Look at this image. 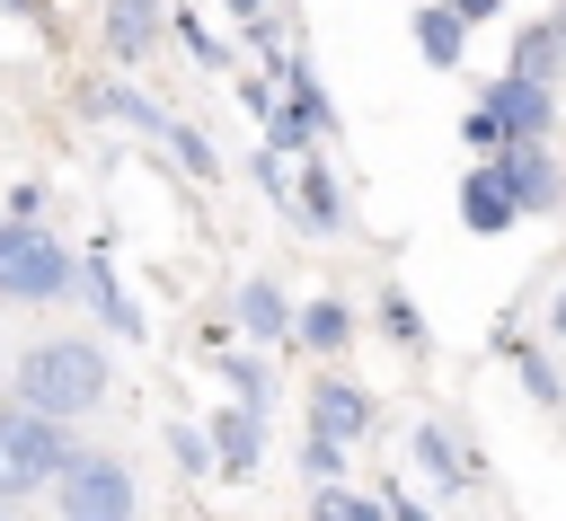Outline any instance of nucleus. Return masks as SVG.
Returning a JSON list of instances; mask_svg holds the SVG:
<instances>
[{"instance_id":"f257e3e1","label":"nucleus","mask_w":566,"mask_h":521,"mask_svg":"<svg viewBox=\"0 0 566 521\" xmlns=\"http://www.w3.org/2000/svg\"><path fill=\"white\" fill-rule=\"evenodd\" d=\"M106 389H115V371H106V353L88 336H53V344H35L18 362V406L27 415H53V424L106 406Z\"/></svg>"},{"instance_id":"2eb2a0df","label":"nucleus","mask_w":566,"mask_h":521,"mask_svg":"<svg viewBox=\"0 0 566 521\" xmlns=\"http://www.w3.org/2000/svg\"><path fill=\"white\" fill-rule=\"evenodd\" d=\"M292 336H301V344H318V353H336V344L354 336V318H345V300H310V309L292 318Z\"/></svg>"},{"instance_id":"1a4fd4ad","label":"nucleus","mask_w":566,"mask_h":521,"mask_svg":"<svg viewBox=\"0 0 566 521\" xmlns=\"http://www.w3.org/2000/svg\"><path fill=\"white\" fill-rule=\"evenodd\" d=\"M460 221H469L478 238L513 230V194H504V177H495V168H469V177H460Z\"/></svg>"},{"instance_id":"39448f33","label":"nucleus","mask_w":566,"mask_h":521,"mask_svg":"<svg viewBox=\"0 0 566 521\" xmlns=\"http://www.w3.org/2000/svg\"><path fill=\"white\" fill-rule=\"evenodd\" d=\"M478 106L495 115V132H504V141H539V132L557 124V88H539V79H513V71H504V79H495Z\"/></svg>"},{"instance_id":"4be33fe9","label":"nucleus","mask_w":566,"mask_h":521,"mask_svg":"<svg viewBox=\"0 0 566 521\" xmlns=\"http://www.w3.org/2000/svg\"><path fill=\"white\" fill-rule=\"evenodd\" d=\"M301 468H310V486H345V450H336V442H318V433L301 442Z\"/></svg>"},{"instance_id":"f3484780","label":"nucleus","mask_w":566,"mask_h":521,"mask_svg":"<svg viewBox=\"0 0 566 521\" xmlns=\"http://www.w3.org/2000/svg\"><path fill=\"white\" fill-rule=\"evenodd\" d=\"M310 521H389L371 495H354V486H318L310 495Z\"/></svg>"},{"instance_id":"5701e85b","label":"nucleus","mask_w":566,"mask_h":521,"mask_svg":"<svg viewBox=\"0 0 566 521\" xmlns=\"http://www.w3.org/2000/svg\"><path fill=\"white\" fill-rule=\"evenodd\" d=\"M380 327H389L398 344H424V318H416V300H407V291H389V300H380Z\"/></svg>"},{"instance_id":"0eeeda50","label":"nucleus","mask_w":566,"mask_h":521,"mask_svg":"<svg viewBox=\"0 0 566 521\" xmlns=\"http://www.w3.org/2000/svg\"><path fill=\"white\" fill-rule=\"evenodd\" d=\"M310 433L336 442V450L363 442V433H371V397H363L354 380H318V389H310Z\"/></svg>"},{"instance_id":"b1692460","label":"nucleus","mask_w":566,"mask_h":521,"mask_svg":"<svg viewBox=\"0 0 566 521\" xmlns=\"http://www.w3.org/2000/svg\"><path fill=\"white\" fill-rule=\"evenodd\" d=\"M460 132H469V141H486V150H504V132H495V115H486V106H478V115H460Z\"/></svg>"},{"instance_id":"7ed1b4c3","label":"nucleus","mask_w":566,"mask_h":521,"mask_svg":"<svg viewBox=\"0 0 566 521\" xmlns=\"http://www.w3.org/2000/svg\"><path fill=\"white\" fill-rule=\"evenodd\" d=\"M71 274H80V256H71L62 238H44V230H27V221H0V291H9V300H62Z\"/></svg>"},{"instance_id":"393cba45","label":"nucleus","mask_w":566,"mask_h":521,"mask_svg":"<svg viewBox=\"0 0 566 521\" xmlns=\"http://www.w3.org/2000/svg\"><path fill=\"white\" fill-rule=\"evenodd\" d=\"M177 159H186L195 177H212V141H195V132H177Z\"/></svg>"},{"instance_id":"6e6552de","label":"nucleus","mask_w":566,"mask_h":521,"mask_svg":"<svg viewBox=\"0 0 566 521\" xmlns=\"http://www.w3.org/2000/svg\"><path fill=\"white\" fill-rule=\"evenodd\" d=\"M256 459H265L256 415H248V406H221V415H212V468H221V477H256Z\"/></svg>"},{"instance_id":"9b49d317","label":"nucleus","mask_w":566,"mask_h":521,"mask_svg":"<svg viewBox=\"0 0 566 521\" xmlns=\"http://www.w3.org/2000/svg\"><path fill=\"white\" fill-rule=\"evenodd\" d=\"M318 124H327V97H318V88H310V79L292 71V106H274V115H265V132H274V150H301V141L318 132Z\"/></svg>"},{"instance_id":"ddd939ff","label":"nucleus","mask_w":566,"mask_h":521,"mask_svg":"<svg viewBox=\"0 0 566 521\" xmlns=\"http://www.w3.org/2000/svg\"><path fill=\"white\" fill-rule=\"evenodd\" d=\"M239 327H248L256 344H283V336H292V309H283V291H274V283H248V291H239Z\"/></svg>"},{"instance_id":"cd10ccee","label":"nucleus","mask_w":566,"mask_h":521,"mask_svg":"<svg viewBox=\"0 0 566 521\" xmlns=\"http://www.w3.org/2000/svg\"><path fill=\"white\" fill-rule=\"evenodd\" d=\"M548 336H557V344H566V291H557V309H548Z\"/></svg>"},{"instance_id":"f8f14e48","label":"nucleus","mask_w":566,"mask_h":521,"mask_svg":"<svg viewBox=\"0 0 566 521\" xmlns=\"http://www.w3.org/2000/svg\"><path fill=\"white\" fill-rule=\"evenodd\" d=\"M416 468H424V477H433V486H442V495H451V486H469V477H478V468H469V459H460V442H451V433H442V424H416Z\"/></svg>"},{"instance_id":"bb28decb","label":"nucleus","mask_w":566,"mask_h":521,"mask_svg":"<svg viewBox=\"0 0 566 521\" xmlns=\"http://www.w3.org/2000/svg\"><path fill=\"white\" fill-rule=\"evenodd\" d=\"M442 9H451L460 26H469V18H495V0H442Z\"/></svg>"},{"instance_id":"4468645a","label":"nucleus","mask_w":566,"mask_h":521,"mask_svg":"<svg viewBox=\"0 0 566 521\" xmlns=\"http://www.w3.org/2000/svg\"><path fill=\"white\" fill-rule=\"evenodd\" d=\"M416 44H424V62H433V71H451V62L469 53V26H460L451 9H416Z\"/></svg>"},{"instance_id":"aec40b11","label":"nucleus","mask_w":566,"mask_h":521,"mask_svg":"<svg viewBox=\"0 0 566 521\" xmlns=\"http://www.w3.org/2000/svg\"><path fill=\"white\" fill-rule=\"evenodd\" d=\"M168 459H177L186 477H212V433H195V424H168Z\"/></svg>"},{"instance_id":"20e7f679","label":"nucleus","mask_w":566,"mask_h":521,"mask_svg":"<svg viewBox=\"0 0 566 521\" xmlns=\"http://www.w3.org/2000/svg\"><path fill=\"white\" fill-rule=\"evenodd\" d=\"M53 503H62V521H133L142 512L133 468L106 459V450H71V468L53 477Z\"/></svg>"},{"instance_id":"dca6fc26","label":"nucleus","mask_w":566,"mask_h":521,"mask_svg":"<svg viewBox=\"0 0 566 521\" xmlns=\"http://www.w3.org/2000/svg\"><path fill=\"white\" fill-rule=\"evenodd\" d=\"M557 62H566V53H557V35H548V26H522V44H513V79H539V88H548V79H557Z\"/></svg>"},{"instance_id":"9d476101","label":"nucleus","mask_w":566,"mask_h":521,"mask_svg":"<svg viewBox=\"0 0 566 521\" xmlns=\"http://www.w3.org/2000/svg\"><path fill=\"white\" fill-rule=\"evenodd\" d=\"M150 44H159V0H106V53L142 62Z\"/></svg>"},{"instance_id":"c85d7f7f","label":"nucleus","mask_w":566,"mask_h":521,"mask_svg":"<svg viewBox=\"0 0 566 521\" xmlns=\"http://www.w3.org/2000/svg\"><path fill=\"white\" fill-rule=\"evenodd\" d=\"M548 35H557V53H566V9H557V18H548Z\"/></svg>"},{"instance_id":"a878e982","label":"nucleus","mask_w":566,"mask_h":521,"mask_svg":"<svg viewBox=\"0 0 566 521\" xmlns=\"http://www.w3.org/2000/svg\"><path fill=\"white\" fill-rule=\"evenodd\" d=\"M380 512H389V521H433V512H424L416 495H398V486H389V503H380Z\"/></svg>"},{"instance_id":"6ab92c4d","label":"nucleus","mask_w":566,"mask_h":521,"mask_svg":"<svg viewBox=\"0 0 566 521\" xmlns=\"http://www.w3.org/2000/svg\"><path fill=\"white\" fill-rule=\"evenodd\" d=\"M301 212H310L318 230H336V212H345V203H336V177H327V168H301Z\"/></svg>"},{"instance_id":"423d86ee","label":"nucleus","mask_w":566,"mask_h":521,"mask_svg":"<svg viewBox=\"0 0 566 521\" xmlns=\"http://www.w3.org/2000/svg\"><path fill=\"white\" fill-rule=\"evenodd\" d=\"M495 177H504L513 212H548V203L566 194V177H557V159H548L539 141H504V150H495Z\"/></svg>"},{"instance_id":"412c9836","label":"nucleus","mask_w":566,"mask_h":521,"mask_svg":"<svg viewBox=\"0 0 566 521\" xmlns=\"http://www.w3.org/2000/svg\"><path fill=\"white\" fill-rule=\"evenodd\" d=\"M513 362H522V389H531L539 406H566V389H557V371H548V353H531V344H522Z\"/></svg>"},{"instance_id":"c756f323","label":"nucleus","mask_w":566,"mask_h":521,"mask_svg":"<svg viewBox=\"0 0 566 521\" xmlns=\"http://www.w3.org/2000/svg\"><path fill=\"white\" fill-rule=\"evenodd\" d=\"M230 9H239V18H256V9H265V0H230Z\"/></svg>"},{"instance_id":"f03ea898","label":"nucleus","mask_w":566,"mask_h":521,"mask_svg":"<svg viewBox=\"0 0 566 521\" xmlns=\"http://www.w3.org/2000/svg\"><path fill=\"white\" fill-rule=\"evenodd\" d=\"M71 468V442L53 415H27V406H0V503L9 495H35L44 477Z\"/></svg>"},{"instance_id":"a211bd4d","label":"nucleus","mask_w":566,"mask_h":521,"mask_svg":"<svg viewBox=\"0 0 566 521\" xmlns=\"http://www.w3.org/2000/svg\"><path fill=\"white\" fill-rule=\"evenodd\" d=\"M97 115H115V124H142V132H168V115H159L150 97H133V88H97Z\"/></svg>"}]
</instances>
